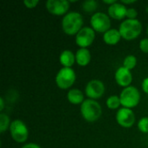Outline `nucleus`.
Returning <instances> with one entry per match:
<instances>
[{"mask_svg":"<svg viewBox=\"0 0 148 148\" xmlns=\"http://www.w3.org/2000/svg\"><path fill=\"white\" fill-rule=\"evenodd\" d=\"M59 61L62 68H72L75 62H76L75 54H74L71 50L65 49L60 54Z\"/></svg>","mask_w":148,"mask_h":148,"instance_id":"obj_16","label":"nucleus"},{"mask_svg":"<svg viewBox=\"0 0 148 148\" xmlns=\"http://www.w3.org/2000/svg\"><path fill=\"white\" fill-rule=\"evenodd\" d=\"M21 148H42L38 144H36V143H33V142H30V143H26L24 144Z\"/></svg>","mask_w":148,"mask_h":148,"instance_id":"obj_27","label":"nucleus"},{"mask_svg":"<svg viewBox=\"0 0 148 148\" xmlns=\"http://www.w3.org/2000/svg\"><path fill=\"white\" fill-rule=\"evenodd\" d=\"M138 128L142 134H148V117L145 116L140 119L138 121Z\"/></svg>","mask_w":148,"mask_h":148,"instance_id":"obj_22","label":"nucleus"},{"mask_svg":"<svg viewBox=\"0 0 148 148\" xmlns=\"http://www.w3.org/2000/svg\"><path fill=\"white\" fill-rule=\"evenodd\" d=\"M46 10L54 16H65L69 13L70 3L68 0H48L45 3Z\"/></svg>","mask_w":148,"mask_h":148,"instance_id":"obj_10","label":"nucleus"},{"mask_svg":"<svg viewBox=\"0 0 148 148\" xmlns=\"http://www.w3.org/2000/svg\"><path fill=\"white\" fill-rule=\"evenodd\" d=\"M115 119L118 125L124 128H130L135 123V114L130 108H119L115 114Z\"/></svg>","mask_w":148,"mask_h":148,"instance_id":"obj_11","label":"nucleus"},{"mask_svg":"<svg viewBox=\"0 0 148 148\" xmlns=\"http://www.w3.org/2000/svg\"><path fill=\"white\" fill-rule=\"evenodd\" d=\"M122 108L133 109L137 107L140 101V93L139 89L134 86H129L123 88L119 95Z\"/></svg>","mask_w":148,"mask_h":148,"instance_id":"obj_4","label":"nucleus"},{"mask_svg":"<svg viewBox=\"0 0 148 148\" xmlns=\"http://www.w3.org/2000/svg\"><path fill=\"white\" fill-rule=\"evenodd\" d=\"M4 105H5V103H4L3 98V97H0V110H1V112H3V110Z\"/></svg>","mask_w":148,"mask_h":148,"instance_id":"obj_29","label":"nucleus"},{"mask_svg":"<svg viewBox=\"0 0 148 148\" xmlns=\"http://www.w3.org/2000/svg\"><path fill=\"white\" fill-rule=\"evenodd\" d=\"M98 8V2L95 0H86L82 3V10L86 13H95Z\"/></svg>","mask_w":148,"mask_h":148,"instance_id":"obj_18","label":"nucleus"},{"mask_svg":"<svg viewBox=\"0 0 148 148\" xmlns=\"http://www.w3.org/2000/svg\"><path fill=\"white\" fill-rule=\"evenodd\" d=\"M141 88L143 90L144 93L147 94L148 95V77H146L141 83Z\"/></svg>","mask_w":148,"mask_h":148,"instance_id":"obj_26","label":"nucleus"},{"mask_svg":"<svg viewBox=\"0 0 148 148\" xmlns=\"http://www.w3.org/2000/svg\"><path fill=\"white\" fill-rule=\"evenodd\" d=\"M10 134L16 143H25L29 138V129L27 125L21 120H14L10 127Z\"/></svg>","mask_w":148,"mask_h":148,"instance_id":"obj_6","label":"nucleus"},{"mask_svg":"<svg viewBox=\"0 0 148 148\" xmlns=\"http://www.w3.org/2000/svg\"><path fill=\"white\" fill-rule=\"evenodd\" d=\"M10 124H11V121L10 120L9 115H7L4 113H1L0 114V133L3 134L8 129H10Z\"/></svg>","mask_w":148,"mask_h":148,"instance_id":"obj_20","label":"nucleus"},{"mask_svg":"<svg viewBox=\"0 0 148 148\" xmlns=\"http://www.w3.org/2000/svg\"><path fill=\"white\" fill-rule=\"evenodd\" d=\"M127 8L121 2H116L115 3L108 6V15L114 20H123L127 17Z\"/></svg>","mask_w":148,"mask_h":148,"instance_id":"obj_13","label":"nucleus"},{"mask_svg":"<svg viewBox=\"0 0 148 148\" xmlns=\"http://www.w3.org/2000/svg\"><path fill=\"white\" fill-rule=\"evenodd\" d=\"M67 99L73 105H82L85 101L83 92L78 88L69 89L67 93Z\"/></svg>","mask_w":148,"mask_h":148,"instance_id":"obj_17","label":"nucleus"},{"mask_svg":"<svg viewBox=\"0 0 148 148\" xmlns=\"http://www.w3.org/2000/svg\"><path fill=\"white\" fill-rule=\"evenodd\" d=\"M116 2H117L116 0H103V3L105 4H108L109 6L112 5V4H114V3H115Z\"/></svg>","mask_w":148,"mask_h":148,"instance_id":"obj_30","label":"nucleus"},{"mask_svg":"<svg viewBox=\"0 0 148 148\" xmlns=\"http://www.w3.org/2000/svg\"><path fill=\"white\" fill-rule=\"evenodd\" d=\"M114 79L116 83L122 87V88H127L131 86V83L133 82V75L131 70L126 69L125 67L121 66L117 69L114 74Z\"/></svg>","mask_w":148,"mask_h":148,"instance_id":"obj_12","label":"nucleus"},{"mask_svg":"<svg viewBox=\"0 0 148 148\" xmlns=\"http://www.w3.org/2000/svg\"><path fill=\"white\" fill-rule=\"evenodd\" d=\"M95 39V31L88 26L83 27L75 36V43L80 49H88Z\"/></svg>","mask_w":148,"mask_h":148,"instance_id":"obj_9","label":"nucleus"},{"mask_svg":"<svg viewBox=\"0 0 148 148\" xmlns=\"http://www.w3.org/2000/svg\"><path fill=\"white\" fill-rule=\"evenodd\" d=\"M146 11H147V13H148V7H147V9H146Z\"/></svg>","mask_w":148,"mask_h":148,"instance_id":"obj_31","label":"nucleus"},{"mask_svg":"<svg viewBox=\"0 0 148 148\" xmlns=\"http://www.w3.org/2000/svg\"><path fill=\"white\" fill-rule=\"evenodd\" d=\"M121 35L119 31V29H114V28H111L110 29H108L107 32H105L103 34V41L106 44L108 45H116L120 42L121 39Z\"/></svg>","mask_w":148,"mask_h":148,"instance_id":"obj_14","label":"nucleus"},{"mask_svg":"<svg viewBox=\"0 0 148 148\" xmlns=\"http://www.w3.org/2000/svg\"><path fill=\"white\" fill-rule=\"evenodd\" d=\"M105 85L101 80L94 79L89 81L85 87V95L88 99L91 100H99L105 94Z\"/></svg>","mask_w":148,"mask_h":148,"instance_id":"obj_8","label":"nucleus"},{"mask_svg":"<svg viewBox=\"0 0 148 148\" xmlns=\"http://www.w3.org/2000/svg\"><path fill=\"white\" fill-rule=\"evenodd\" d=\"M147 35H148V26H147Z\"/></svg>","mask_w":148,"mask_h":148,"instance_id":"obj_32","label":"nucleus"},{"mask_svg":"<svg viewBox=\"0 0 148 148\" xmlns=\"http://www.w3.org/2000/svg\"><path fill=\"white\" fill-rule=\"evenodd\" d=\"M76 81V74L72 68H62L56 75V86L61 89H69Z\"/></svg>","mask_w":148,"mask_h":148,"instance_id":"obj_5","label":"nucleus"},{"mask_svg":"<svg viewBox=\"0 0 148 148\" xmlns=\"http://www.w3.org/2000/svg\"><path fill=\"white\" fill-rule=\"evenodd\" d=\"M82 118L88 122H95L98 121L102 114V108L101 104L91 99H86L80 108Z\"/></svg>","mask_w":148,"mask_h":148,"instance_id":"obj_3","label":"nucleus"},{"mask_svg":"<svg viewBox=\"0 0 148 148\" xmlns=\"http://www.w3.org/2000/svg\"><path fill=\"white\" fill-rule=\"evenodd\" d=\"M137 1L136 0H121V3H122L124 5H127V4H133V3H135Z\"/></svg>","mask_w":148,"mask_h":148,"instance_id":"obj_28","label":"nucleus"},{"mask_svg":"<svg viewBox=\"0 0 148 148\" xmlns=\"http://www.w3.org/2000/svg\"><path fill=\"white\" fill-rule=\"evenodd\" d=\"M83 16L77 11H69L62 20V28L63 32L68 36H76L83 28Z\"/></svg>","mask_w":148,"mask_h":148,"instance_id":"obj_1","label":"nucleus"},{"mask_svg":"<svg viewBox=\"0 0 148 148\" xmlns=\"http://www.w3.org/2000/svg\"><path fill=\"white\" fill-rule=\"evenodd\" d=\"M138 11L134 8H127V19H137Z\"/></svg>","mask_w":148,"mask_h":148,"instance_id":"obj_23","label":"nucleus"},{"mask_svg":"<svg viewBox=\"0 0 148 148\" xmlns=\"http://www.w3.org/2000/svg\"><path fill=\"white\" fill-rule=\"evenodd\" d=\"M76 63L81 67L88 66L91 62V53L88 49H79L75 53Z\"/></svg>","mask_w":148,"mask_h":148,"instance_id":"obj_15","label":"nucleus"},{"mask_svg":"<svg viewBox=\"0 0 148 148\" xmlns=\"http://www.w3.org/2000/svg\"><path fill=\"white\" fill-rule=\"evenodd\" d=\"M90 24L95 32L104 34L111 29V17L104 12L97 11L91 16Z\"/></svg>","mask_w":148,"mask_h":148,"instance_id":"obj_7","label":"nucleus"},{"mask_svg":"<svg viewBox=\"0 0 148 148\" xmlns=\"http://www.w3.org/2000/svg\"><path fill=\"white\" fill-rule=\"evenodd\" d=\"M136 65H137V57L134 55H128L123 60L122 66L129 70L134 69L136 67Z\"/></svg>","mask_w":148,"mask_h":148,"instance_id":"obj_21","label":"nucleus"},{"mask_svg":"<svg viewBox=\"0 0 148 148\" xmlns=\"http://www.w3.org/2000/svg\"><path fill=\"white\" fill-rule=\"evenodd\" d=\"M140 49L143 52L148 54V38H143L140 41V44H139Z\"/></svg>","mask_w":148,"mask_h":148,"instance_id":"obj_24","label":"nucleus"},{"mask_svg":"<svg viewBox=\"0 0 148 148\" xmlns=\"http://www.w3.org/2000/svg\"><path fill=\"white\" fill-rule=\"evenodd\" d=\"M142 28V23L139 19H125L121 22L118 29L123 39L132 41L140 36Z\"/></svg>","mask_w":148,"mask_h":148,"instance_id":"obj_2","label":"nucleus"},{"mask_svg":"<svg viewBox=\"0 0 148 148\" xmlns=\"http://www.w3.org/2000/svg\"><path fill=\"white\" fill-rule=\"evenodd\" d=\"M106 105L109 109H112V110L118 109L121 106L120 96H118L116 95H110L106 101Z\"/></svg>","mask_w":148,"mask_h":148,"instance_id":"obj_19","label":"nucleus"},{"mask_svg":"<svg viewBox=\"0 0 148 148\" xmlns=\"http://www.w3.org/2000/svg\"><path fill=\"white\" fill-rule=\"evenodd\" d=\"M38 3H39L38 0H25V1H23V4L28 9H34L37 6Z\"/></svg>","mask_w":148,"mask_h":148,"instance_id":"obj_25","label":"nucleus"}]
</instances>
